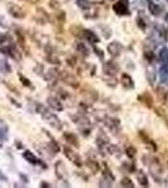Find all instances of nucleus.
I'll return each mask as SVG.
<instances>
[{"label": "nucleus", "mask_w": 168, "mask_h": 188, "mask_svg": "<svg viewBox=\"0 0 168 188\" xmlns=\"http://www.w3.org/2000/svg\"><path fill=\"white\" fill-rule=\"evenodd\" d=\"M37 112L41 116V118H43L51 128L54 129H58V131H61L63 128V123L61 120L55 116L54 113H51L49 109H47L44 106H41V104H38L37 103Z\"/></svg>", "instance_id": "1"}, {"label": "nucleus", "mask_w": 168, "mask_h": 188, "mask_svg": "<svg viewBox=\"0 0 168 188\" xmlns=\"http://www.w3.org/2000/svg\"><path fill=\"white\" fill-rule=\"evenodd\" d=\"M59 79L64 83V84L72 87V88H79V82L77 79V77L74 74H72V73H69L68 70H61L59 71Z\"/></svg>", "instance_id": "2"}, {"label": "nucleus", "mask_w": 168, "mask_h": 188, "mask_svg": "<svg viewBox=\"0 0 168 188\" xmlns=\"http://www.w3.org/2000/svg\"><path fill=\"white\" fill-rule=\"evenodd\" d=\"M12 41H9V43H6L4 47H2V50L3 53H5V54H8L12 59H14L15 61H20L22 60V53L19 51V49L15 47V45H13V44H10Z\"/></svg>", "instance_id": "3"}, {"label": "nucleus", "mask_w": 168, "mask_h": 188, "mask_svg": "<svg viewBox=\"0 0 168 188\" xmlns=\"http://www.w3.org/2000/svg\"><path fill=\"white\" fill-rule=\"evenodd\" d=\"M82 97L84 98V102H87L88 104H93L98 100V92L89 87V85H86L83 89H82Z\"/></svg>", "instance_id": "4"}, {"label": "nucleus", "mask_w": 168, "mask_h": 188, "mask_svg": "<svg viewBox=\"0 0 168 188\" xmlns=\"http://www.w3.org/2000/svg\"><path fill=\"white\" fill-rule=\"evenodd\" d=\"M63 152H64V155L67 157V158L74 164V165H77V167H82L83 165V159H82V157L77 153V152H74L72 148H69V147H64L63 148Z\"/></svg>", "instance_id": "5"}, {"label": "nucleus", "mask_w": 168, "mask_h": 188, "mask_svg": "<svg viewBox=\"0 0 168 188\" xmlns=\"http://www.w3.org/2000/svg\"><path fill=\"white\" fill-rule=\"evenodd\" d=\"M6 9H8V13L12 15L14 19H24L26 16L24 10L20 8L19 5L14 4V3H9L8 6H6Z\"/></svg>", "instance_id": "6"}, {"label": "nucleus", "mask_w": 168, "mask_h": 188, "mask_svg": "<svg viewBox=\"0 0 168 188\" xmlns=\"http://www.w3.org/2000/svg\"><path fill=\"white\" fill-rule=\"evenodd\" d=\"M34 20L38 23V24H40V25H45V24H48L49 22H50V16H49V14L44 10V8H37V10H35V15H34Z\"/></svg>", "instance_id": "7"}, {"label": "nucleus", "mask_w": 168, "mask_h": 188, "mask_svg": "<svg viewBox=\"0 0 168 188\" xmlns=\"http://www.w3.org/2000/svg\"><path fill=\"white\" fill-rule=\"evenodd\" d=\"M103 71L106 73L107 75H115L119 71V65L118 63H115L113 60H109V61H106L103 64Z\"/></svg>", "instance_id": "8"}, {"label": "nucleus", "mask_w": 168, "mask_h": 188, "mask_svg": "<svg viewBox=\"0 0 168 188\" xmlns=\"http://www.w3.org/2000/svg\"><path fill=\"white\" fill-rule=\"evenodd\" d=\"M47 103H48L49 108H51V109L55 110V112H61L63 109H64V106H63L61 100H60L58 97H55V96H50V97H48Z\"/></svg>", "instance_id": "9"}, {"label": "nucleus", "mask_w": 168, "mask_h": 188, "mask_svg": "<svg viewBox=\"0 0 168 188\" xmlns=\"http://www.w3.org/2000/svg\"><path fill=\"white\" fill-rule=\"evenodd\" d=\"M122 50H123V45L119 43V41H112V43L108 44L107 47V51L109 53L110 57H118L121 53H122Z\"/></svg>", "instance_id": "10"}, {"label": "nucleus", "mask_w": 168, "mask_h": 188, "mask_svg": "<svg viewBox=\"0 0 168 188\" xmlns=\"http://www.w3.org/2000/svg\"><path fill=\"white\" fill-rule=\"evenodd\" d=\"M63 139H64L69 145H72V147L79 148V145H80L78 137L74 133H72V132H64V133H63Z\"/></svg>", "instance_id": "11"}, {"label": "nucleus", "mask_w": 168, "mask_h": 188, "mask_svg": "<svg viewBox=\"0 0 168 188\" xmlns=\"http://www.w3.org/2000/svg\"><path fill=\"white\" fill-rule=\"evenodd\" d=\"M54 169H55V174L59 179H64L68 177V169L67 167L64 165V163H63L61 161H58L54 165Z\"/></svg>", "instance_id": "12"}, {"label": "nucleus", "mask_w": 168, "mask_h": 188, "mask_svg": "<svg viewBox=\"0 0 168 188\" xmlns=\"http://www.w3.org/2000/svg\"><path fill=\"white\" fill-rule=\"evenodd\" d=\"M43 78H44L45 82L50 83V84H51V83H55V80L59 79V71L55 68H50V69L47 70V73H44Z\"/></svg>", "instance_id": "13"}, {"label": "nucleus", "mask_w": 168, "mask_h": 188, "mask_svg": "<svg viewBox=\"0 0 168 188\" xmlns=\"http://www.w3.org/2000/svg\"><path fill=\"white\" fill-rule=\"evenodd\" d=\"M114 12L117 13L118 15H125L128 14V4L125 0H121V2H117L113 5Z\"/></svg>", "instance_id": "14"}, {"label": "nucleus", "mask_w": 168, "mask_h": 188, "mask_svg": "<svg viewBox=\"0 0 168 188\" xmlns=\"http://www.w3.org/2000/svg\"><path fill=\"white\" fill-rule=\"evenodd\" d=\"M83 38L86 39L88 43H90V44H97L98 41H99L98 35L94 33V31L89 30V29H84V31H83Z\"/></svg>", "instance_id": "15"}, {"label": "nucleus", "mask_w": 168, "mask_h": 188, "mask_svg": "<svg viewBox=\"0 0 168 188\" xmlns=\"http://www.w3.org/2000/svg\"><path fill=\"white\" fill-rule=\"evenodd\" d=\"M96 141H97V144H98L99 148H104V147H108L109 145V138L107 137V134L102 131L98 133Z\"/></svg>", "instance_id": "16"}, {"label": "nucleus", "mask_w": 168, "mask_h": 188, "mask_svg": "<svg viewBox=\"0 0 168 188\" xmlns=\"http://www.w3.org/2000/svg\"><path fill=\"white\" fill-rule=\"evenodd\" d=\"M121 83H122V85L124 88H127V89H133L134 88V83H133V79L131 78L129 74H127V73H123L122 77H121Z\"/></svg>", "instance_id": "17"}, {"label": "nucleus", "mask_w": 168, "mask_h": 188, "mask_svg": "<svg viewBox=\"0 0 168 188\" xmlns=\"http://www.w3.org/2000/svg\"><path fill=\"white\" fill-rule=\"evenodd\" d=\"M14 34L16 37V41H18V44L22 47V49H26V43H25V37H24V31L22 29H16L14 31Z\"/></svg>", "instance_id": "18"}, {"label": "nucleus", "mask_w": 168, "mask_h": 188, "mask_svg": "<svg viewBox=\"0 0 168 188\" xmlns=\"http://www.w3.org/2000/svg\"><path fill=\"white\" fill-rule=\"evenodd\" d=\"M22 155H23V158H24L25 161H28L30 164H38V163H40V162H41V161H39V159L37 158V157L34 155V153H33V152H30V151H28V149H26V151H24Z\"/></svg>", "instance_id": "19"}, {"label": "nucleus", "mask_w": 168, "mask_h": 188, "mask_svg": "<svg viewBox=\"0 0 168 188\" xmlns=\"http://www.w3.org/2000/svg\"><path fill=\"white\" fill-rule=\"evenodd\" d=\"M139 102L143 103L144 106H147L148 108H151V107L153 106V99H152L151 94H149L148 92H145V93L142 94V96H139Z\"/></svg>", "instance_id": "20"}, {"label": "nucleus", "mask_w": 168, "mask_h": 188, "mask_svg": "<svg viewBox=\"0 0 168 188\" xmlns=\"http://www.w3.org/2000/svg\"><path fill=\"white\" fill-rule=\"evenodd\" d=\"M54 18H55V22L59 25H63V24L65 23V19H67L65 12H63V10H60V9L54 10Z\"/></svg>", "instance_id": "21"}, {"label": "nucleus", "mask_w": 168, "mask_h": 188, "mask_svg": "<svg viewBox=\"0 0 168 188\" xmlns=\"http://www.w3.org/2000/svg\"><path fill=\"white\" fill-rule=\"evenodd\" d=\"M83 31H84V29L80 25H77V24L70 25V28H69V33L75 38H83Z\"/></svg>", "instance_id": "22"}, {"label": "nucleus", "mask_w": 168, "mask_h": 188, "mask_svg": "<svg viewBox=\"0 0 168 188\" xmlns=\"http://www.w3.org/2000/svg\"><path fill=\"white\" fill-rule=\"evenodd\" d=\"M0 73L2 74H10L12 73V67L9 65V63L4 58H0Z\"/></svg>", "instance_id": "23"}, {"label": "nucleus", "mask_w": 168, "mask_h": 188, "mask_svg": "<svg viewBox=\"0 0 168 188\" xmlns=\"http://www.w3.org/2000/svg\"><path fill=\"white\" fill-rule=\"evenodd\" d=\"M75 50L78 53H80L83 57H88L89 55V49L87 48V45L82 43V41H77L75 43Z\"/></svg>", "instance_id": "24"}, {"label": "nucleus", "mask_w": 168, "mask_h": 188, "mask_svg": "<svg viewBox=\"0 0 168 188\" xmlns=\"http://www.w3.org/2000/svg\"><path fill=\"white\" fill-rule=\"evenodd\" d=\"M87 167L90 169L92 173H97L99 169H100V167H99V163L94 159V158H90L87 161Z\"/></svg>", "instance_id": "25"}, {"label": "nucleus", "mask_w": 168, "mask_h": 188, "mask_svg": "<svg viewBox=\"0 0 168 188\" xmlns=\"http://www.w3.org/2000/svg\"><path fill=\"white\" fill-rule=\"evenodd\" d=\"M103 80H104V83H106L107 85H109V87H112V88H114L115 85H117V79H115L114 75H107V77H103Z\"/></svg>", "instance_id": "26"}, {"label": "nucleus", "mask_w": 168, "mask_h": 188, "mask_svg": "<svg viewBox=\"0 0 168 188\" xmlns=\"http://www.w3.org/2000/svg\"><path fill=\"white\" fill-rule=\"evenodd\" d=\"M135 176H137V181L141 183V186H143V187L148 186V179H147V176H145L143 172L135 173Z\"/></svg>", "instance_id": "27"}, {"label": "nucleus", "mask_w": 168, "mask_h": 188, "mask_svg": "<svg viewBox=\"0 0 168 188\" xmlns=\"http://www.w3.org/2000/svg\"><path fill=\"white\" fill-rule=\"evenodd\" d=\"M77 5L82 10H89L92 8V4L88 2V0H77Z\"/></svg>", "instance_id": "28"}, {"label": "nucleus", "mask_w": 168, "mask_h": 188, "mask_svg": "<svg viewBox=\"0 0 168 188\" xmlns=\"http://www.w3.org/2000/svg\"><path fill=\"white\" fill-rule=\"evenodd\" d=\"M19 80H20V83H22V84L24 85V87H28V88H31V82L26 78V77H24L22 73H19Z\"/></svg>", "instance_id": "29"}, {"label": "nucleus", "mask_w": 168, "mask_h": 188, "mask_svg": "<svg viewBox=\"0 0 168 188\" xmlns=\"http://www.w3.org/2000/svg\"><path fill=\"white\" fill-rule=\"evenodd\" d=\"M149 10H151V13L153 15H158L162 12V8L158 6V5H156V4H153V3H149Z\"/></svg>", "instance_id": "30"}, {"label": "nucleus", "mask_w": 168, "mask_h": 188, "mask_svg": "<svg viewBox=\"0 0 168 188\" xmlns=\"http://www.w3.org/2000/svg\"><path fill=\"white\" fill-rule=\"evenodd\" d=\"M159 59L164 63V64H166V63L168 64V49H167V48H163V49L161 50V53H159Z\"/></svg>", "instance_id": "31"}, {"label": "nucleus", "mask_w": 168, "mask_h": 188, "mask_svg": "<svg viewBox=\"0 0 168 188\" xmlns=\"http://www.w3.org/2000/svg\"><path fill=\"white\" fill-rule=\"evenodd\" d=\"M121 186H122V187H128V188H133V187H134L133 182L128 178V177H124V178H122V181H121Z\"/></svg>", "instance_id": "32"}, {"label": "nucleus", "mask_w": 168, "mask_h": 188, "mask_svg": "<svg viewBox=\"0 0 168 188\" xmlns=\"http://www.w3.org/2000/svg\"><path fill=\"white\" fill-rule=\"evenodd\" d=\"M67 64H68L69 67H72V68H75L77 64H78V59H77L74 55H72V57L67 58Z\"/></svg>", "instance_id": "33"}, {"label": "nucleus", "mask_w": 168, "mask_h": 188, "mask_svg": "<svg viewBox=\"0 0 168 188\" xmlns=\"http://www.w3.org/2000/svg\"><path fill=\"white\" fill-rule=\"evenodd\" d=\"M107 149H108V152H109L110 154L119 155V153H121V149L117 147V145H113V144H109L108 147H107Z\"/></svg>", "instance_id": "34"}, {"label": "nucleus", "mask_w": 168, "mask_h": 188, "mask_svg": "<svg viewBox=\"0 0 168 188\" xmlns=\"http://www.w3.org/2000/svg\"><path fill=\"white\" fill-rule=\"evenodd\" d=\"M125 153H127V155L129 157V158H133V157L135 155V153H137V149H135L134 147H132V145H128V147L125 148Z\"/></svg>", "instance_id": "35"}, {"label": "nucleus", "mask_w": 168, "mask_h": 188, "mask_svg": "<svg viewBox=\"0 0 168 188\" xmlns=\"http://www.w3.org/2000/svg\"><path fill=\"white\" fill-rule=\"evenodd\" d=\"M156 92H157V96H158L162 100H164V99L167 98V93H166V90H164L163 88H161V87H159V88H157Z\"/></svg>", "instance_id": "36"}, {"label": "nucleus", "mask_w": 168, "mask_h": 188, "mask_svg": "<svg viewBox=\"0 0 168 188\" xmlns=\"http://www.w3.org/2000/svg\"><path fill=\"white\" fill-rule=\"evenodd\" d=\"M159 75H161V82H162V83H164V82L168 79V69H167L166 67L161 69V74H159Z\"/></svg>", "instance_id": "37"}, {"label": "nucleus", "mask_w": 168, "mask_h": 188, "mask_svg": "<svg viewBox=\"0 0 168 188\" xmlns=\"http://www.w3.org/2000/svg\"><path fill=\"white\" fill-rule=\"evenodd\" d=\"M49 6L53 10H58V9H60V3L58 0H49Z\"/></svg>", "instance_id": "38"}, {"label": "nucleus", "mask_w": 168, "mask_h": 188, "mask_svg": "<svg viewBox=\"0 0 168 188\" xmlns=\"http://www.w3.org/2000/svg\"><path fill=\"white\" fill-rule=\"evenodd\" d=\"M147 78H148V80H149V84L152 85L153 83H154V79H156L154 71H152V70H148V71H147Z\"/></svg>", "instance_id": "39"}, {"label": "nucleus", "mask_w": 168, "mask_h": 188, "mask_svg": "<svg viewBox=\"0 0 168 188\" xmlns=\"http://www.w3.org/2000/svg\"><path fill=\"white\" fill-rule=\"evenodd\" d=\"M3 83H4V84H5V85H6V87H8V88H9L10 90H12L13 93H15V94H16V96H20V92H19V89H16L15 87H13L12 84H9V83H8V82H3Z\"/></svg>", "instance_id": "40"}, {"label": "nucleus", "mask_w": 168, "mask_h": 188, "mask_svg": "<svg viewBox=\"0 0 168 188\" xmlns=\"http://www.w3.org/2000/svg\"><path fill=\"white\" fill-rule=\"evenodd\" d=\"M135 22H137V25L139 26V29H142V30H144L145 29V24H144V20L139 16V18H137V20H135Z\"/></svg>", "instance_id": "41"}, {"label": "nucleus", "mask_w": 168, "mask_h": 188, "mask_svg": "<svg viewBox=\"0 0 168 188\" xmlns=\"http://www.w3.org/2000/svg\"><path fill=\"white\" fill-rule=\"evenodd\" d=\"M122 169L127 171V173H128V172H132V171H133V165H132V164H129V163H123V165H122Z\"/></svg>", "instance_id": "42"}, {"label": "nucleus", "mask_w": 168, "mask_h": 188, "mask_svg": "<svg viewBox=\"0 0 168 188\" xmlns=\"http://www.w3.org/2000/svg\"><path fill=\"white\" fill-rule=\"evenodd\" d=\"M94 53H96L98 55L99 59H104V54H103V50L98 49V48H94Z\"/></svg>", "instance_id": "43"}, {"label": "nucleus", "mask_w": 168, "mask_h": 188, "mask_svg": "<svg viewBox=\"0 0 168 188\" xmlns=\"http://www.w3.org/2000/svg\"><path fill=\"white\" fill-rule=\"evenodd\" d=\"M145 58H148V59H153V58H154V54L152 53V51H145Z\"/></svg>", "instance_id": "44"}, {"label": "nucleus", "mask_w": 168, "mask_h": 188, "mask_svg": "<svg viewBox=\"0 0 168 188\" xmlns=\"http://www.w3.org/2000/svg\"><path fill=\"white\" fill-rule=\"evenodd\" d=\"M0 181H8V177L4 176L2 172H0Z\"/></svg>", "instance_id": "45"}, {"label": "nucleus", "mask_w": 168, "mask_h": 188, "mask_svg": "<svg viewBox=\"0 0 168 188\" xmlns=\"http://www.w3.org/2000/svg\"><path fill=\"white\" fill-rule=\"evenodd\" d=\"M26 2L30 3V4H38V3L40 2V0H26Z\"/></svg>", "instance_id": "46"}, {"label": "nucleus", "mask_w": 168, "mask_h": 188, "mask_svg": "<svg viewBox=\"0 0 168 188\" xmlns=\"http://www.w3.org/2000/svg\"><path fill=\"white\" fill-rule=\"evenodd\" d=\"M40 187H50V184H48V182H41Z\"/></svg>", "instance_id": "47"}, {"label": "nucleus", "mask_w": 168, "mask_h": 188, "mask_svg": "<svg viewBox=\"0 0 168 188\" xmlns=\"http://www.w3.org/2000/svg\"><path fill=\"white\" fill-rule=\"evenodd\" d=\"M16 147H18V148H22V144H20V142H19V141L16 142Z\"/></svg>", "instance_id": "48"}, {"label": "nucleus", "mask_w": 168, "mask_h": 188, "mask_svg": "<svg viewBox=\"0 0 168 188\" xmlns=\"http://www.w3.org/2000/svg\"><path fill=\"white\" fill-rule=\"evenodd\" d=\"M94 2H98V3H103V0H94Z\"/></svg>", "instance_id": "49"}, {"label": "nucleus", "mask_w": 168, "mask_h": 188, "mask_svg": "<svg viewBox=\"0 0 168 188\" xmlns=\"http://www.w3.org/2000/svg\"><path fill=\"white\" fill-rule=\"evenodd\" d=\"M0 148H2V143H0Z\"/></svg>", "instance_id": "50"}]
</instances>
